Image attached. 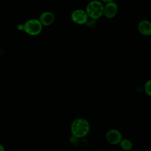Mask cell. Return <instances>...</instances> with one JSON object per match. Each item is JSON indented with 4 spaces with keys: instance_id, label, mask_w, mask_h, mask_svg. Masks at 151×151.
Returning <instances> with one entry per match:
<instances>
[{
    "instance_id": "7",
    "label": "cell",
    "mask_w": 151,
    "mask_h": 151,
    "mask_svg": "<svg viewBox=\"0 0 151 151\" xmlns=\"http://www.w3.org/2000/svg\"><path fill=\"white\" fill-rule=\"evenodd\" d=\"M43 26H50L53 24L55 20V15L51 11H44L42 12L38 19Z\"/></svg>"
},
{
    "instance_id": "10",
    "label": "cell",
    "mask_w": 151,
    "mask_h": 151,
    "mask_svg": "<svg viewBox=\"0 0 151 151\" xmlns=\"http://www.w3.org/2000/svg\"><path fill=\"white\" fill-rule=\"evenodd\" d=\"M144 89H145V93L151 96V79L147 80L144 86Z\"/></svg>"
},
{
    "instance_id": "3",
    "label": "cell",
    "mask_w": 151,
    "mask_h": 151,
    "mask_svg": "<svg viewBox=\"0 0 151 151\" xmlns=\"http://www.w3.org/2000/svg\"><path fill=\"white\" fill-rule=\"evenodd\" d=\"M24 25V31L29 35L37 36L42 32L43 25L38 19H29L27 20Z\"/></svg>"
},
{
    "instance_id": "5",
    "label": "cell",
    "mask_w": 151,
    "mask_h": 151,
    "mask_svg": "<svg viewBox=\"0 0 151 151\" xmlns=\"http://www.w3.org/2000/svg\"><path fill=\"white\" fill-rule=\"evenodd\" d=\"M106 140L111 145H117L122 140L121 133L116 129H111L106 133Z\"/></svg>"
},
{
    "instance_id": "13",
    "label": "cell",
    "mask_w": 151,
    "mask_h": 151,
    "mask_svg": "<svg viewBox=\"0 0 151 151\" xmlns=\"http://www.w3.org/2000/svg\"><path fill=\"white\" fill-rule=\"evenodd\" d=\"M0 151H5V149L1 144H0Z\"/></svg>"
},
{
    "instance_id": "4",
    "label": "cell",
    "mask_w": 151,
    "mask_h": 151,
    "mask_svg": "<svg viewBox=\"0 0 151 151\" xmlns=\"http://www.w3.org/2000/svg\"><path fill=\"white\" fill-rule=\"evenodd\" d=\"M70 17L72 21L77 25L86 24L89 19L86 10L81 9L74 10L71 12Z\"/></svg>"
},
{
    "instance_id": "12",
    "label": "cell",
    "mask_w": 151,
    "mask_h": 151,
    "mask_svg": "<svg viewBox=\"0 0 151 151\" xmlns=\"http://www.w3.org/2000/svg\"><path fill=\"white\" fill-rule=\"evenodd\" d=\"M101 2H104V3H108V2H110L113 1V0H100Z\"/></svg>"
},
{
    "instance_id": "11",
    "label": "cell",
    "mask_w": 151,
    "mask_h": 151,
    "mask_svg": "<svg viewBox=\"0 0 151 151\" xmlns=\"http://www.w3.org/2000/svg\"><path fill=\"white\" fill-rule=\"evenodd\" d=\"M17 29L19 31H24V25L22 24H19L17 25Z\"/></svg>"
},
{
    "instance_id": "2",
    "label": "cell",
    "mask_w": 151,
    "mask_h": 151,
    "mask_svg": "<svg viewBox=\"0 0 151 151\" xmlns=\"http://www.w3.org/2000/svg\"><path fill=\"white\" fill-rule=\"evenodd\" d=\"M86 11L90 19L97 20L103 15L104 5L100 0L91 1L87 4Z\"/></svg>"
},
{
    "instance_id": "1",
    "label": "cell",
    "mask_w": 151,
    "mask_h": 151,
    "mask_svg": "<svg viewBox=\"0 0 151 151\" xmlns=\"http://www.w3.org/2000/svg\"><path fill=\"white\" fill-rule=\"evenodd\" d=\"M90 131L88 122L83 118H78L73 120L71 124V132L73 136L77 138L85 137Z\"/></svg>"
},
{
    "instance_id": "6",
    "label": "cell",
    "mask_w": 151,
    "mask_h": 151,
    "mask_svg": "<svg viewBox=\"0 0 151 151\" xmlns=\"http://www.w3.org/2000/svg\"><path fill=\"white\" fill-rule=\"evenodd\" d=\"M118 11V7L117 4L113 1L106 3L104 6V13L103 15L109 19L113 18L116 16Z\"/></svg>"
},
{
    "instance_id": "9",
    "label": "cell",
    "mask_w": 151,
    "mask_h": 151,
    "mask_svg": "<svg viewBox=\"0 0 151 151\" xmlns=\"http://www.w3.org/2000/svg\"><path fill=\"white\" fill-rule=\"evenodd\" d=\"M122 149L126 151L130 150L133 147L132 142L128 139H122L120 142Z\"/></svg>"
},
{
    "instance_id": "8",
    "label": "cell",
    "mask_w": 151,
    "mask_h": 151,
    "mask_svg": "<svg viewBox=\"0 0 151 151\" xmlns=\"http://www.w3.org/2000/svg\"><path fill=\"white\" fill-rule=\"evenodd\" d=\"M137 29L139 32L143 35H151V22L143 19L140 21L137 25Z\"/></svg>"
}]
</instances>
